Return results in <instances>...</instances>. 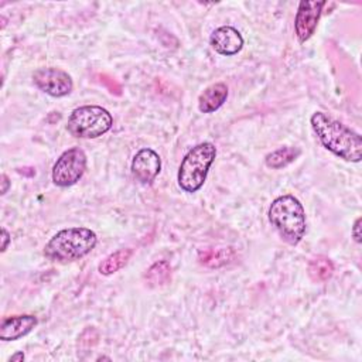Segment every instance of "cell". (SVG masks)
<instances>
[{
    "instance_id": "cell-4",
    "label": "cell",
    "mask_w": 362,
    "mask_h": 362,
    "mask_svg": "<svg viewBox=\"0 0 362 362\" xmlns=\"http://www.w3.org/2000/svg\"><path fill=\"white\" fill-rule=\"evenodd\" d=\"M216 157V147L209 141L194 146L182 158L177 181L185 192H197L205 182L209 167Z\"/></svg>"
},
{
    "instance_id": "cell-7",
    "label": "cell",
    "mask_w": 362,
    "mask_h": 362,
    "mask_svg": "<svg viewBox=\"0 0 362 362\" xmlns=\"http://www.w3.org/2000/svg\"><path fill=\"white\" fill-rule=\"evenodd\" d=\"M33 81L35 86L54 98H62L71 93L74 83L68 72L59 68H38L33 74Z\"/></svg>"
},
{
    "instance_id": "cell-16",
    "label": "cell",
    "mask_w": 362,
    "mask_h": 362,
    "mask_svg": "<svg viewBox=\"0 0 362 362\" xmlns=\"http://www.w3.org/2000/svg\"><path fill=\"white\" fill-rule=\"evenodd\" d=\"M144 280H146V284L148 287H163L165 286L167 283H170L171 280V266L167 260H158L156 263H153L146 274H144Z\"/></svg>"
},
{
    "instance_id": "cell-3",
    "label": "cell",
    "mask_w": 362,
    "mask_h": 362,
    "mask_svg": "<svg viewBox=\"0 0 362 362\" xmlns=\"http://www.w3.org/2000/svg\"><path fill=\"white\" fill-rule=\"evenodd\" d=\"M269 221L280 238L291 246L301 242L305 235L307 222L303 204L294 195L277 197L269 208Z\"/></svg>"
},
{
    "instance_id": "cell-14",
    "label": "cell",
    "mask_w": 362,
    "mask_h": 362,
    "mask_svg": "<svg viewBox=\"0 0 362 362\" xmlns=\"http://www.w3.org/2000/svg\"><path fill=\"white\" fill-rule=\"evenodd\" d=\"M300 154H301V150L298 147L284 146V147H280V148L269 153L264 158V163L269 168L280 170V168H284L288 164H291Z\"/></svg>"
},
{
    "instance_id": "cell-1",
    "label": "cell",
    "mask_w": 362,
    "mask_h": 362,
    "mask_svg": "<svg viewBox=\"0 0 362 362\" xmlns=\"http://www.w3.org/2000/svg\"><path fill=\"white\" fill-rule=\"evenodd\" d=\"M310 123L315 136L328 151L345 161H361L362 139L356 132L324 112H315Z\"/></svg>"
},
{
    "instance_id": "cell-8",
    "label": "cell",
    "mask_w": 362,
    "mask_h": 362,
    "mask_svg": "<svg viewBox=\"0 0 362 362\" xmlns=\"http://www.w3.org/2000/svg\"><path fill=\"white\" fill-rule=\"evenodd\" d=\"M324 6L325 1H300L294 18V30L301 44L310 40L311 35L314 34Z\"/></svg>"
},
{
    "instance_id": "cell-20",
    "label": "cell",
    "mask_w": 362,
    "mask_h": 362,
    "mask_svg": "<svg viewBox=\"0 0 362 362\" xmlns=\"http://www.w3.org/2000/svg\"><path fill=\"white\" fill-rule=\"evenodd\" d=\"M1 252H6V249H7V245H8V242H10V233L7 232V229L6 228H1Z\"/></svg>"
},
{
    "instance_id": "cell-10",
    "label": "cell",
    "mask_w": 362,
    "mask_h": 362,
    "mask_svg": "<svg viewBox=\"0 0 362 362\" xmlns=\"http://www.w3.org/2000/svg\"><path fill=\"white\" fill-rule=\"evenodd\" d=\"M211 47L221 55H235L243 47V37L230 25H222L212 31L209 37Z\"/></svg>"
},
{
    "instance_id": "cell-5",
    "label": "cell",
    "mask_w": 362,
    "mask_h": 362,
    "mask_svg": "<svg viewBox=\"0 0 362 362\" xmlns=\"http://www.w3.org/2000/svg\"><path fill=\"white\" fill-rule=\"evenodd\" d=\"M113 117L102 106L86 105L76 107L68 117L66 129L78 139H96L110 130Z\"/></svg>"
},
{
    "instance_id": "cell-17",
    "label": "cell",
    "mask_w": 362,
    "mask_h": 362,
    "mask_svg": "<svg viewBox=\"0 0 362 362\" xmlns=\"http://www.w3.org/2000/svg\"><path fill=\"white\" fill-rule=\"evenodd\" d=\"M132 253H133L132 249H119V250L110 253L99 263V266H98L99 273L103 276H110V274L116 273L117 270H120L122 267L126 266Z\"/></svg>"
},
{
    "instance_id": "cell-6",
    "label": "cell",
    "mask_w": 362,
    "mask_h": 362,
    "mask_svg": "<svg viewBox=\"0 0 362 362\" xmlns=\"http://www.w3.org/2000/svg\"><path fill=\"white\" fill-rule=\"evenodd\" d=\"M86 170V154L79 147L64 151L52 167V181L58 187H71L76 184Z\"/></svg>"
},
{
    "instance_id": "cell-21",
    "label": "cell",
    "mask_w": 362,
    "mask_h": 362,
    "mask_svg": "<svg viewBox=\"0 0 362 362\" xmlns=\"http://www.w3.org/2000/svg\"><path fill=\"white\" fill-rule=\"evenodd\" d=\"M0 180H1V195H4L7 192V189H8V187H10V180H8V177L6 174H1Z\"/></svg>"
},
{
    "instance_id": "cell-2",
    "label": "cell",
    "mask_w": 362,
    "mask_h": 362,
    "mask_svg": "<svg viewBox=\"0 0 362 362\" xmlns=\"http://www.w3.org/2000/svg\"><path fill=\"white\" fill-rule=\"evenodd\" d=\"M98 236L89 228H68L57 232L45 245L44 255L58 263L82 259L96 246Z\"/></svg>"
},
{
    "instance_id": "cell-22",
    "label": "cell",
    "mask_w": 362,
    "mask_h": 362,
    "mask_svg": "<svg viewBox=\"0 0 362 362\" xmlns=\"http://www.w3.org/2000/svg\"><path fill=\"white\" fill-rule=\"evenodd\" d=\"M8 361H10V362H11V361H13V362H23V361H24V354H23V352H17V354L11 355Z\"/></svg>"
},
{
    "instance_id": "cell-11",
    "label": "cell",
    "mask_w": 362,
    "mask_h": 362,
    "mask_svg": "<svg viewBox=\"0 0 362 362\" xmlns=\"http://www.w3.org/2000/svg\"><path fill=\"white\" fill-rule=\"evenodd\" d=\"M37 317L31 314L13 315L1 321L0 325V339L1 341H16L25 337L37 325Z\"/></svg>"
},
{
    "instance_id": "cell-13",
    "label": "cell",
    "mask_w": 362,
    "mask_h": 362,
    "mask_svg": "<svg viewBox=\"0 0 362 362\" xmlns=\"http://www.w3.org/2000/svg\"><path fill=\"white\" fill-rule=\"evenodd\" d=\"M235 259V252L232 247H219V249H201L198 252V262L209 269H218L229 264Z\"/></svg>"
},
{
    "instance_id": "cell-12",
    "label": "cell",
    "mask_w": 362,
    "mask_h": 362,
    "mask_svg": "<svg viewBox=\"0 0 362 362\" xmlns=\"http://www.w3.org/2000/svg\"><path fill=\"white\" fill-rule=\"evenodd\" d=\"M228 98V86L223 82H216L206 86L198 96V109L202 113H212L218 110Z\"/></svg>"
},
{
    "instance_id": "cell-18",
    "label": "cell",
    "mask_w": 362,
    "mask_h": 362,
    "mask_svg": "<svg viewBox=\"0 0 362 362\" xmlns=\"http://www.w3.org/2000/svg\"><path fill=\"white\" fill-rule=\"evenodd\" d=\"M99 78H100V82L107 86L110 93H115V95H120L122 93V86H120L119 82H116L115 78H110V76H107L105 74H102Z\"/></svg>"
},
{
    "instance_id": "cell-9",
    "label": "cell",
    "mask_w": 362,
    "mask_h": 362,
    "mask_svg": "<svg viewBox=\"0 0 362 362\" xmlns=\"http://www.w3.org/2000/svg\"><path fill=\"white\" fill-rule=\"evenodd\" d=\"M161 170V158L151 148L139 150L132 161V174L140 184H150Z\"/></svg>"
},
{
    "instance_id": "cell-19",
    "label": "cell",
    "mask_w": 362,
    "mask_h": 362,
    "mask_svg": "<svg viewBox=\"0 0 362 362\" xmlns=\"http://www.w3.org/2000/svg\"><path fill=\"white\" fill-rule=\"evenodd\" d=\"M361 223H362V219L361 218H356L355 219V222H354V225H352V230H351V233H352V238H354V240L356 242V243H361L362 242V233H361Z\"/></svg>"
},
{
    "instance_id": "cell-15",
    "label": "cell",
    "mask_w": 362,
    "mask_h": 362,
    "mask_svg": "<svg viewBox=\"0 0 362 362\" xmlns=\"http://www.w3.org/2000/svg\"><path fill=\"white\" fill-rule=\"evenodd\" d=\"M307 272H308V276L313 281L322 283V281H327L332 277L334 263L331 262L329 257H327L324 255H320V256H315L310 260Z\"/></svg>"
}]
</instances>
